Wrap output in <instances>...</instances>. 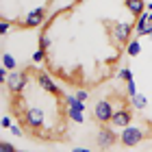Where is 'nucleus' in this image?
Segmentation results:
<instances>
[{
	"label": "nucleus",
	"instance_id": "a878e982",
	"mask_svg": "<svg viewBox=\"0 0 152 152\" xmlns=\"http://www.w3.org/2000/svg\"><path fill=\"white\" fill-rule=\"evenodd\" d=\"M72 152H91V150H89V148H74Z\"/></svg>",
	"mask_w": 152,
	"mask_h": 152
},
{
	"label": "nucleus",
	"instance_id": "f8f14e48",
	"mask_svg": "<svg viewBox=\"0 0 152 152\" xmlns=\"http://www.w3.org/2000/svg\"><path fill=\"white\" fill-rule=\"evenodd\" d=\"M0 63H2L4 70L13 72V70H15V65H18V61H15V57H13L11 52H2V57H0Z\"/></svg>",
	"mask_w": 152,
	"mask_h": 152
},
{
	"label": "nucleus",
	"instance_id": "393cba45",
	"mask_svg": "<svg viewBox=\"0 0 152 152\" xmlns=\"http://www.w3.org/2000/svg\"><path fill=\"white\" fill-rule=\"evenodd\" d=\"M11 126H13L11 117H9V115H4V117H2V128H11Z\"/></svg>",
	"mask_w": 152,
	"mask_h": 152
},
{
	"label": "nucleus",
	"instance_id": "f03ea898",
	"mask_svg": "<svg viewBox=\"0 0 152 152\" xmlns=\"http://www.w3.org/2000/svg\"><path fill=\"white\" fill-rule=\"evenodd\" d=\"M143 141V130L139 126H126V128H122L120 130V143L122 146H126V148H133L137 146V143H141Z\"/></svg>",
	"mask_w": 152,
	"mask_h": 152
},
{
	"label": "nucleus",
	"instance_id": "9d476101",
	"mask_svg": "<svg viewBox=\"0 0 152 152\" xmlns=\"http://www.w3.org/2000/svg\"><path fill=\"white\" fill-rule=\"evenodd\" d=\"M124 4H126V9L130 15H135V18H139L143 11H146V2L143 0H124Z\"/></svg>",
	"mask_w": 152,
	"mask_h": 152
},
{
	"label": "nucleus",
	"instance_id": "bb28decb",
	"mask_svg": "<svg viewBox=\"0 0 152 152\" xmlns=\"http://www.w3.org/2000/svg\"><path fill=\"white\" fill-rule=\"evenodd\" d=\"M146 11H152V2H148V4H146Z\"/></svg>",
	"mask_w": 152,
	"mask_h": 152
},
{
	"label": "nucleus",
	"instance_id": "5701e85b",
	"mask_svg": "<svg viewBox=\"0 0 152 152\" xmlns=\"http://www.w3.org/2000/svg\"><path fill=\"white\" fill-rule=\"evenodd\" d=\"M7 78H9V70L0 67V83H2V85H7Z\"/></svg>",
	"mask_w": 152,
	"mask_h": 152
},
{
	"label": "nucleus",
	"instance_id": "f257e3e1",
	"mask_svg": "<svg viewBox=\"0 0 152 152\" xmlns=\"http://www.w3.org/2000/svg\"><path fill=\"white\" fill-rule=\"evenodd\" d=\"M109 26V35L113 37L115 44H126L130 41V35H133V24L130 22H120V20H107L104 22Z\"/></svg>",
	"mask_w": 152,
	"mask_h": 152
},
{
	"label": "nucleus",
	"instance_id": "4be33fe9",
	"mask_svg": "<svg viewBox=\"0 0 152 152\" xmlns=\"http://www.w3.org/2000/svg\"><path fill=\"white\" fill-rule=\"evenodd\" d=\"M76 98H78V100H83V102H85V100L89 98V91H87V89H78V91H76Z\"/></svg>",
	"mask_w": 152,
	"mask_h": 152
},
{
	"label": "nucleus",
	"instance_id": "b1692460",
	"mask_svg": "<svg viewBox=\"0 0 152 152\" xmlns=\"http://www.w3.org/2000/svg\"><path fill=\"white\" fill-rule=\"evenodd\" d=\"M9 130H11V133H13V137H22V128H20V126H18V124H13V126H11Z\"/></svg>",
	"mask_w": 152,
	"mask_h": 152
},
{
	"label": "nucleus",
	"instance_id": "423d86ee",
	"mask_svg": "<svg viewBox=\"0 0 152 152\" xmlns=\"http://www.w3.org/2000/svg\"><path fill=\"white\" fill-rule=\"evenodd\" d=\"M37 85L44 89V91L52 94V96H61V94H63V91H61V87L50 78V74H48V72H39V76H37Z\"/></svg>",
	"mask_w": 152,
	"mask_h": 152
},
{
	"label": "nucleus",
	"instance_id": "aec40b11",
	"mask_svg": "<svg viewBox=\"0 0 152 152\" xmlns=\"http://www.w3.org/2000/svg\"><path fill=\"white\" fill-rule=\"evenodd\" d=\"M0 152H18V150H15V146H11L9 141H2L0 143Z\"/></svg>",
	"mask_w": 152,
	"mask_h": 152
},
{
	"label": "nucleus",
	"instance_id": "7ed1b4c3",
	"mask_svg": "<svg viewBox=\"0 0 152 152\" xmlns=\"http://www.w3.org/2000/svg\"><path fill=\"white\" fill-rule=\"evenodd\" d=\"M26 85H28V74H26V72H18V70L9 72V78H7V87H9L13 94H22Z\"/></svg>",
	"mask_w": 152,
	"mask_h": 152
},
{
	"label": "nucleus",
	"instance_id": "4468645a",
	"mask_svg": "<svg viewBox=\"0 0 152 152\" xmlns=\"http://www.w3.org/2000/svg\"><path fill=\"white\" fill-rule=\"evenodd\" d=\"M141 52V44H139V39H130L128 41V46H126V54H128V57H137V54H139Z\"/></svg>",
	"mask_w": 152,
	"mask_h": 152
},
{
	"label": "nucleus",
	"instance_id": "a211bd4d",
	"mask_svg": "<svg viewBox=\"0 0 152 152\" xmlns=\"http://www.w3.org/2000/svg\"><path fill=\"white\" fill-rule=\"evenodd\" d=\"M44 59H46V50L44 48H37V50L33 52V63H41Z\"/></svg>",
	"mask_w": 152,
	"mask_h": 152
},
{
	"label": "nucleus",
	"instance_id": "20e7f679",
	"mask_svg": "<svg viewBox=\"0 0 152 152\" xmlns=\"http://www.w3.org/2000/svg\"><path fill=\"white\" fill-rule=\"evenodd\" d=\"M44 111H41L39 107H31V109H26V113H24V124L28 128L33 130H39L41 126H44Z\"/></svg>",
	"mask_w": 152,
	"mask_h": 152
},
{
	"label": "nucleus",
	"instance_id": "6e6552de",
	"mask_svg": "<svg viewBox=\"0 0 152 152\" xmlns=\"http://www.w3.org/2000/svg\"><path fill=\"white\" fill-rule=\"evenodd\" d=\"M46 22V7H37V9L28 11V15L24 20V26L26 28H35V26L44 24Z\"/></svg>",
	"mask_w": 152,
	"mask_h": 152
},
{
	"label": "nucleus",
	"instance_id": "ddd939ff",
	"mask_svg": "<svg viewBox=\"0 0 152 152\" xmlns=\"http://www.w3.org/2000/svg\"><path fill=\"white\" fill-rule=\"evenodd\" d=\"M130 104H133L137 111H143V109L148 107V100H146V96H143V94H137V96L130 98Z\"/></svg>",
	"mask_w": 152,
	"mask_h": 152
},
{
	"label": "nucleus",
	"instance_id": "39448f33",
	"mask_svg": "<svg viewBox=\"0 0 152 152\" xmlns=\"http://www.w3.org/2000/svg\"><path fill=\"white\" fill-rule=\"evenodd\" d=\"M113 104L109 100H100L98 104L94 107V117L98 122H111V117H113Z\"/></svg>",
	"mask_w": 152,
	"mask_h": 152
},
{
	"label": "nucleus",
	"instance_id": "9b49d317",
	"mask_svg": "<svg viewBox=\"0 0 152 152\" xmlns=\"http://www.w3.org/2000/svg\"><path fill=\"white\" fill-rule=\"evenodd\" d=\"M63 100H65L67 109H76V111H83V113L87 111V109H85V102L76 98V94H65V96H63Z\"/></svg>",
	"mask_w": 152,
	"mask_h": 152
},
{
	"label": "nucleus",
	"instance_id": "dca6fc26",
	"mask_svg": "<svg viewBox=\"0 0 152 152\" xmlns=\"http://www.w3.org/2000/svg\"><path fill=\"white\" fill-rule=\"evenodd\" d=\"M117 78H120V80H124V83L133 80V70H130V67H122V70L117 72Z\"/></svg>",
	"mask_w": 152,
	"mask_h": 152
},
{
	"label": "nucleus",
	"instance_id": "6ab92c4d",
	"mask_svg": "<svg viewBox=\"0 0 152 152\" xmlns=\"http://www.w3.org/2000/svg\"><path fill=\"white\" fill-rule=\"evenodd\" d=\"M39 48H44V50L50 48V37H48V33H41L39 35Z\"/></svg>",
	"mask_w": 152,
	"mask_h": 152
},
{
	"label": "nucleus",
	"instance_id": "f3484780",
	"mask_svg": "<svg viewBox=\"0 0 152 152\" xmlns=\"http://www.w3.org/2000/svg\"><path fill=\"white\" fill-rule=\"evenodd\" d=\"M126 94H128V98H133V96L139 94V91H137V83H135V78L126 83Z\"/></svg>",
	"mask_w": 152,
	"mask_h": 152
},
{
	"label": "nucleus",
	"instance_id": "0eeeda50",
	"mask_svg": "<svg viewBox=\"0 0 152 152\" xmlns=\"http://www.w3.org/2000/svg\"><path fill=\"white\" fill-rule=\"evenodd\" d=\"M130 122H133V115H130V111L128 109H120V111H115L113 113V117H111V128H126V126H130Z\"/></svg>",
	"mask_w": 152,
	"mask_h": 152
},
{
	"label": "nucleus",
	"instance_id": "2eb2a0df",
	"mask_svg": "<svg viewBox=\"0 0 152 152\" xmlns=\"http://www.w3.org/2000/svg\"><path fill=\"white\" fill-rule=\"evenodd\" d=\"M67 117H70L72 122H76V124H83V122H85V113H83V111H76V109H67Z\"/></svg>",
	"mask_w": 152,
	"mask_h": 152
},
{
	"label": "nucleus",
	"instance_id": "412c9836",
	"mask_svg": "<svg viewBox=\"0 0 152 152\" xmlns=\"http://www.w3.org/2000/svg\"><path fill=\"white\" fill-rule=\"evenodd\" d=\"M9 28H11L9 20H0V33H2V35H7V33H9Z\"/></svg>",
	"mask_w": 152,
	"mask_h": 152
},
{
	"label": "nucleus",
	"instance_id": "cd10ccee",
	"mask_svg": "<svg viewBox=\"0 0 152 152\" xmlns=\"http://www.w3.org/2000/svg\"><path fill=\"white\" fill-rule=\"evenodd\" d=\"M18 152H20V150H18Z\"/></svg>",
	"mask_w": 152,
	"mask_h": 152
},
{
	"label": "nucleus",
	"instance_id": "1a4fd4ad",
	"mask_svg": "<svg viewBox=\"0 0 152 152\" xmlns=\"http://www.w3.org/2000/svg\"><path fill=\"white\" fill-rule=\"evenodd\" d=\"M117 139H120V137L115 135V130H113V128H104V126H102V128H100V133H98V139H96V143H98L102 150H107V148H111Z\"/></svg>",
	"mask_w": 152,
	"mask_h": 152
}]
</instances>
